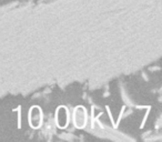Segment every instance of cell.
I'll return each instance as SVG.
<instances>
[]
</instances>
